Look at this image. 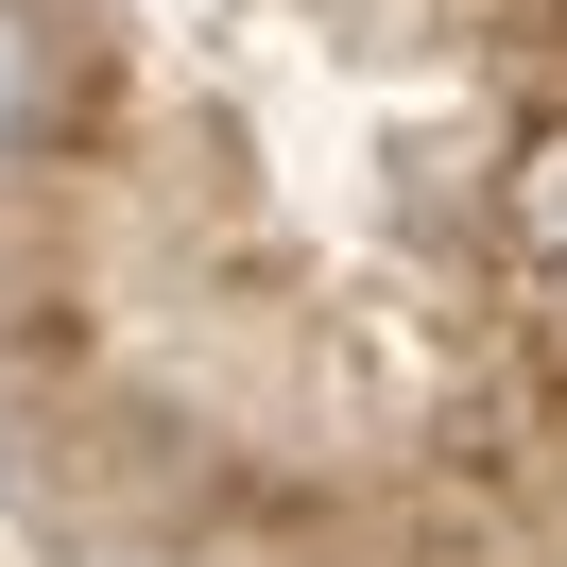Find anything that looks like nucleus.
<instances>
[{"mask_svg":"<svg viewBox=\"0 0 567 567\" xmlns=\"http://www.w3.org/2000/svg\"><path fill=\"white\" fill-rule=\"evenodd\" d=\"M52 104H70V52H52L35 18L0 0V155H35V138H52Z\"/></svg>","mask_w":567,"mask_h":567,"instance_id":"1","label":"nucleus"}]
</instances>
